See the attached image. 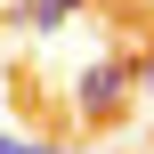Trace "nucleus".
Here are the masks:
<instances>
[{
    "label": "nucleus",
    "instance_id": "obj_1",
    "mask_svg": "<svg viewBox=\"0 0 154 154\" xmlns=\"http://www.w3.org/2000/svg\"><path fill=\"white\" fill-rule=\"evenodd\" d=\"M122 97H130V65H114V57L81 65V81H73V114H81V122H114Z\"/></svg>",
    "mask_w": 154,
    "mask_h": 154
},
{
    "label": "nucleus",
    "instance_id": "obj_2",
    "mask_svg": "<svg viewBox=\"0 0 154 154\" xmlns=\"http://www.w3.org/2000/svg\"><path fill=\"white\" fill-rule=\"evenodd\" d=\"M130 97H154V49L138 57V65H130Z\"/></svg>",
    "mask_w": 154,
    "mask_h": 154
}]
</instances>
